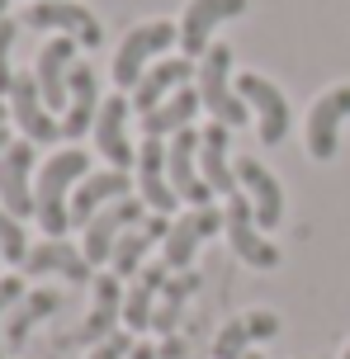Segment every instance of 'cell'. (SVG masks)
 I'll return each instance as SVG.
<instances>
[{
    "mask_svg": "<svg viewBox=\"0 0 350 359\" xmlns=\"http://www.w3.org/2000/svg\"><path fill=\"white\" fill-rule=\"evenodd\" d=\"M142 222V198H119L109 208H100V213L86 222V241H81V255L90 260V265H109L114 260V246H119V236L137 227Z\"/></svg>",
    "mask_w": 350,
    "mask_h": 359,
    "instance_id": "obj_10",
    "label": "cell"
},
{
    "mask_svg": "<svg viewBox=\"0 0 350 359\" xmlns=\"http://www.w3.org/2000/svg\"><path fill=\"white\" fill-rule=\"evenodd\" d=\"M199 109H203V100H199L194 86L175 90L166 104H156L152 114H142V137H161V142H170L175 133L194 128V114H199Z\"/></svg>",
    "mask_w": 350,
    "mask_h": 359,
    "instance_id": "obj_27",
    "label": "cell"
},
{
    "mask_svg": "<svg viewBox=\"0 0 350 359\" xmlns=\"http://www.w3.org/2000/svg\"><path fill=\"white\" fill-rule=\"evenodd\" d=\"M166 279H170L166 260H147V265L137 269L133 288L123 293V326H128V331H152V317H156V298H161Z\"/></svg>",
    "mask_w": 350,
    "mask_h": 359,
    "instance_id": "obj_25",
    "label": "cell"
},
{
    "mask_svg": "<svg viewBox=\"0 0 350 359\" xmlns=\"http://www.w3.org/2000/svg\"><path fill=\"white\" fill-rule=\"evenodd\" d=\"M100 76H95V67H86V62H76L72 67V104H67V114H62V137H86V133H95V118H100Z\"/></svg>",
    "mask_w": 350,
    "mask_h": 359,
    "instance_id": "obj_24",
    "label": "cell"
},
{
    "mask_svg": "<svg viewBox=\"0 0 350 359\" xmlns=\"http://www.w3.org/2000/svg\"><path fill=\"white\" fill-rule=\"evenodd\" d=\"M194 72H199V67H194L189 57H161V62H152L147 76H142V81L133 86V95H128L133 109H137V114H152L156 104H166L175 90L189 86V76H194Z\"/></svg>",
    "mask_w": 350,
    "mask_h": 359,
    "instance_id": "obj_20",
    "label": "cell"
},
{
    "mask_svg": "<svg viewBox=\"0 0 350 359\" xmlns=\"http://www.w3.org/2000/svg\"><path fill=\"white\" fill-rule=\"evenodd\" d=\"M222 232V208H189V213L170 217V232L161 241V260H166L170 274H184V269H194V251H199L208 236Z\"/></svg>",
    "mask_w": 350,
    "mask_h": 359,
    "instance_id": "obj_6",
    "label": "cell"
},
{
    "mask_svg": "<svg viewBox=\"0 0 350 359\" xmlns=\"http://www.w3.org/2000/svg\"><path fill=\"white\" fill-rule=\"evenodd\" d=\"M128 114H133V100L123 90H114L109 100L100 104V118H95V147H100V156H105L114 170L137 165V147L128 142Z\"/></svg>",
    "mask_w": 350,
    "mask_h": 359,
    "instance_id": "obj_12",
    "label": "cell"
},
{
    "mask_svg": "<svg viewBox=\"0 0 350 359\" xmlns=\"http://www.w3.org/2000/svg\"><path fill=\"white\" fill-rule=\"evenodd\" d=\"M10 142H15V137H10V128L0 123V156H5V151H10Z\"/></svg>",
    "mask_w": 350,
    "mask_h": 359,
    "instance_id": "obj_35",
    "label": "cell"
},
{
    "mask_svg": "<svg viewBox=\"0 0 350 359\" xmlns=\"http://www.w3.org/2000/svg\"><path fill=\"white\" fill-rule=\"evenodd\" d=\"M0 260H5V255H0Z\"/></svg>",
    "mask_w": 350,
    "mask_h": 359,
    "instance_id": "obj_40",
    "label": "cell"
},
{
    "mask_svg": "<svg viewBox=\"0 0 350 359\" xmlns=\"http://www.w3.org/2000/svg\"><path fill=\"white\" fill-rule=\"evenodd\" d=\"M166 232H170V217H166V213H152V217H142L137 227H128V232L119 236V246H114L109 269L119 274V279H137V269L147 265V251L156 246V241H166Z\"/></svg>",
    "mask_w": 350,
    "mask_h": 359,
    "instance_id": "obj_22",
    "label": "cell"
},
{
    "mask_svg": "<svg viewBox=\"0 0 350 359\" xmlns=\"http://www.w3.org/2000/svg\"><path fill=\"white\" fill-rule=\"evenodd\" d=\"M166 175H170V189L180 194V203H189V208H208L218 198L199 170V128H184L166 142Z\"/></svg>",
    "mask_w": 350,
    "mask_h": 359,
    "instance_id": "obj_7",
    "label": "cell"
},
{
    "mask_svg": "<svg viewBox=\"0 0 350 359\" xmlns=\"http://www.w3.org/2000/svg\"><path fill=\"white\" fill-rule=\"evenodd\" d=\"M137 198L147 203L152 213H175L180 208V194L170 189V175H166V142L161 137H142L137 142Z\"/></svg>",
    "mask_w": 350,
    "mask_h": 359,
    "instance_id": "obj_15",
    "label": "cell"
},
{
    "mask_svg": "<svg viewBox=\"0 0 350 359\" xmlns=\"http://www.w3.org/2000/svg\"><path fill=\"white\" fill-rule=\"evenodd\" d=\"M128 170H100V175H86L81 184L72 189V227H86L100 208H109L119 198H128Z\"/></svg>",
    "mask_w": 350,
    "mask_h": 359,
    "instance_id": "obj_23",
    "label": "cell"
},
{
    "mask_svg": "<svg viewBox=\"0 0 350 359\" xmlns=\"http://www.w3.org/2000/svg\"><path fill=\"white\" fill-rule=\"evenodd\" d=\"M72 67H76V38L57 34L53 43H43L34 76H38V90H43V104L48 109L72 104Z\"/></svg>",
    "mask_w": 350,
    "mask_h": 359,
    "instance_id": "obj_16",
    "label": "cell"
},
{
    "mask_svg": "<svg viewBox=\"0 0 350 359\" xmlns=\"http://www.w3.org/2000/svg\"><path fill=\"white\" fill-rule=\"evenodd\" d=\"M237 95L251 104V114L260 118V142H265V147H279L284 137H289L294 114H289V100H284V90H279L275 81L246 72V76H237Z\"/></svg>",
    "mask_w": 350,
    "mask_h": 359,
    "instance_id": "obj_9",
    "label": "cell"
},
{
    "mask_svg": "<svg viewBox=\"0 0 350 359\" xmlns=\"http://www.w3.org/2000/svg\"><path fill=\"white\" fill-rule=\"evenodd\" d=\"M341 359H350V345H346V350H341Z\"/></svg>",
    "mask_w": 350,
    "mask_h": 359,
    "instance_id": "obj_38",
    "label": "cell"
},
{
    "mask_svg": "<svg viewBox=\"0 0 350 359\" xmlns=\"http://www.w3.org/2000/svg\"><path fill=\"white\" fill-rule=\"evenodd\" d=\"M0 255H5L10 265H24V260H29L24 227H19V217H15V213H5V208H0Z\"/></svg>",
    "mask_w": 350,
    "mask_h": 359,
    "instance_id": "obj_30",
    "label": "cell"
},
{
    "mask_svg": "<svg viewBox=\"0 0 350 359\" xmlns=\"http://www.w3.org/2000/svg\"><path fill=\"white\" fill-rule=\"evenodd\" d=\"M170 43H180V24H170V19H147V24L128 29L123 43H119V53H114V72H109L114 90L133 95V86L147 76L152 62H161V53Z\"/></svg>",
    "mask_w": 350,
    "mask_h": 359,
    "instance_id": "obj_3",
    "label": "cell"
},
{
    "mask_svg": "<svg viewBox=\"0 0 350 359\" xmlns=\"http://www.w3.org/2000/svg\"><path fill=\"white\" fill-rule=\"evenodd\" d=\"M10 118L19 123V133L34 147L62 142V118H53V109L43 104V90H38L34 72H15V86H10Z\"/></svg>",
    "mask_w": 350,
    "mask_h": 359,
    "instance_id": "obj_8",
    "label": "cell"
},
{
    "mask_svg": "<svg viewBox=\"0 0 350 359\" xmlns=\"http://www.w3.org/2000/svg\"><path fill=\"white\" fill-rule=\"evenodd\" d=\"M346 118H350V86H332L308 109V156L313 161H332L336 156Z\"/></svg>",
    "mask_w": 350,
    "mask_h": 359,
    "instance_id": "obj_14",
    "label": "cell"
},
{
    "mask_svg": "<svg viewBox=\"0 0 350 359\" xmlns=\"http://www.w3.org/2000/svg\"><path fill=\"white\" fill-rule=\"evenodd\" d=\"M194 90H199L203 109L213 114V123H227L232 133L251 123V104L232 86V48L227 43H208V53L199 57V72H194Z\"/></svg>",
    "mask_w": 350,
    "mask_h": 359,
    "instance_id": "obj_2",
    "label": "cell"
},
{
    "mask_svg": "<svg viewBox=\"0 0 350 359\" xmlns=\"http://www.w3.org/2000/svg\"><path fill=\"white\" fill-rule=\"evenodd\" d=\"M15 38H19V24L5 15V19H0V95H10V86H15V72H10V53H15Z\"/></svg>",
    "mask_w": 350,
    "mask_h": 359,
    "instance_id": "obj_31",
    "label": "cell"
},
{
    "mask_svg": "<svg viewBox=\"0 0 350 359\" xmlns=\"http://www.w3.org/2000/svg\"><path fill=\"white\" fill-rule=\"evenodd\" d=\"M34 161H38V151L34 142L24 137V142H10V151L0 156V208L5 213H15V217H34L38 213V203H34Z\"/></svg>",
    "mask_w": 350,
    "mask_h": 359,
    "instance_id": "obj_11",
    "label": "cell"
},
{
    "mask_svg": "<svg viewBox=\"0 0 350 359\" xmlns=\"http://www.w3.org/2000/svg\"><path fill=\"white\" fill-rule=\"evenodd\" d=\"M128 359H156V350H152V345H133Z\"/></svg>",
    "mask_w": 350,
    "mask_h": 359,
    "instance_id": "obj_34",
    "label": "cell"
},
{
    "mask_svg": "<svg viewBox=\"0 0 350 359\" xmlns=\"http://www.w3.org/2000/svg\"><path fill=\"white\" fill-rule=\"evenodd\" d=\"M199 293V274L194 269H184V274H170L166 288H161V298H156V317H152V331L156 336H170L175 326H180V312L184 303Z\"/></svg>",
    "mask_w": 350,
    "mask_h": 359,
    "instance_id": "obj_29",
    "label": "cell"
},
{
    "mask_svg": "<svg viewBox=\"0 0 350 359\" xmlns=\"http://www.w3.org/2000/svg\"><path fill=\"white\" fill-rule=\"evenodd\" d=\"M222 232L232 241V255L246 260L251 269H275L279 265V246L270 241V232H260L256 213H251V198L232 194L222 203Z\"/></svg>",
    "mask_w": 350,
    "mask_h": 359,
    "instance_id": "obj_4",
    "label": "cell"
},
{
    "mask_svg": "<svg viewBox=\"0 0 350 359\" xmlns=\"http://www.w3.org/2000/svg\"><path fill=\"white\" fill-rule=\"evenodd\" d=\"M133 345H137V341H133L128 331H114V336H105V341L90 350V359H128Z\"/></svg>",
    "mask_w": 350,
    "mask_h": 359,
    "instance_id": "obj_32",
    "label": "cell"
},
{
    "mask_svg": "<svg viewBox=\"0 0 350 359\" xmlns=\"http://www.w3.org/2000/svg\"><path fill=\"white\" fill-rule=\"evenodd\" d=\"M57 307H62V293H53V288H34V293H24L19 307L5 317V350H24L29 331H34L38 322H48Z\"/></svg>",
    "mask_w": 350,
    "mask_h": 359,
    "instance_id": "obj_28",
    "label": "cell"
},
{
    "mask_svg": "<svg viewBox=\"0 0 350 359\" xmlns=\"http://www.w3.org/2000/svg\"><path fill=\"white\" fill-rule=\"evenodd\" d=\"M24 24H29V29H38V34L76 38L81 48H100V43H105L100 19H95L86 5H76V0H34V5L24 10Z\"/></svg>",
    "mask_w": 350,
    "mask_h": 359,
    "instance_id": "obj_5",
    "label": "cell"
},
{
    "mask_svg": "<svg viewBox=\"0 0 350 359\" xmlns=\"http://www.w3.org/2000/svg\"><path fill=\"white\" fill-rule=\"evenodd\" d=\"M90 288H95V303H90V312H86L81 331H76V341L95 350L105 336L119 331V317H123V279H119L114 269H105V274H95Z\"/></svg>",
    "mask_w": 350,
    "mask_h": 359,
    "instance_id": "obj_18",
    "label": "cell"
},
{
    "mask_svg": "<svg viewBox=\"0 0 350 359\" xmlns=\"http://www.w3.org/2000/svg\"><path fill=\"white\" fill-rule=\"evenodd\" d=\"M90 175V156L81 151V147H67V151H53L48 161H43V175L34 184V203H38V222H43V232L48 236H67L72 227V189L81 180Z\"/></svg>",
    "mask_w": 350,
    "mask_h": 359,
    "instance_id": "obj_1",
    "label": "cell"
},
{
    "mask_svg": "<svg viewBox=\"0 0 350 359\" xmlns=\"http://www.w3.org/2000/svg\"><path fill=\"white\" fill-rule=\"evenodd\" d=\"M246 15V0H189L180 15V48L184 57L194 62V57L208 53V43H213V34H218L227 19Z\"/></svg>",
    "mask_w": 350,
    "mask_h": 359,
    "instance_id": "obj_13",
    "label": "cell"
},
{
    "mask_svg": "<svg viewBox=\"0 0 350 359\" xmlns=\"http://www.w3.org/2000/svg\"><path fill=\"white\" fill-rule=\"evenodd\" d=\"M237 184L241 194L251 198V213H256L260 232H275L279 222H284V189H279V180L256 161V156H241L237 161Z\"/></svg>",
    "mask_w": 350,
    "mask_h": 359,
    "instance_id": "obj_17",
    "label": "cell"
},
{
    "mask_svg": "<svg viewBox=\"0 0 350 359\" xmlns=\"http://www.w3.org/2000/svg\"><path fill=\"white\" fill-rule=\"evenodd\" d=\"M227 147H232V128H227V123H208V128H199V170H203L208 189H213L218 198L241 194L237 165H232V156H227Z\"/></svg>",
    "mask_w": 350,
    "mask_h": 359,
    "instance_id": "obj_19",
    "label": "cell"
},
{
    "mask_svg": "<svg viewBox=\"0 0 350 359\" xmlns=\"http://www.w3.org/2000/svg\"><path fill=\"white\" fill-rule=\"evenodd\" d=\"M19 269H24V274H34V279H43V274H62L67 284H95V265L76 251V246L57 241V236L29 246V260H24Z\"/></svg>",
    "mask_w": 350,
    "mask_h": 359,
    "instance_id": "obj_21",
    "label": "cell"
},
{
    "mask_svg": "<svg viewBox=\"0 0 350 359\" xmlns=\"http://www.w3.org/2000/svg\"><path fill=\"white\" fill-rule=\"evenodd\" d=\"M5 5H10V0H0V19H5Z\"/></svg>",
    "mask_w": 350,
    "mask_h": 359,
    "instance_id": "obj_36",
    "label": "cell"
},
{
    "mask_svg": "<svg viewBox=\"0 0 350 359\" xmlns=\"http://www.w3.org/2000/svg\"><path fill=\"white\" fill-rule=\"evenodd\" d=\"M5 114H10V109H5V104H0V123H5Z\"/></svg>",
    "mask_w": 350,
    "mask_h": 359,
    "instance_id": "obj_37",
    "label": "cell"
},
{
    "mask_svg": "<svg viewBox=\"0 0 350 359\" xmlns=\"http://www.w3.org/2000/svg\"><path fill=\"white\" fill-rule=\"evenodd\" d=\"M246 359H265V355H256V350H251V355H246Z\"/></svg>",
    "mask_w": 350,
    "mask_h": 359,
    "instance_id": "obj_39",
    "label": "cell"
},
{
    "mask_svg": "<svg viewBox=\"0 0 350 359\" xmlns=\"http://www.w3.org/2000/svg\"><path fill=\"white\" fill-rule=\"evenodd\" d=\"M19 298H24V279H19V274L0 279V322H5V317L19 307Z\"/></svg>",
    "mask_w": 350,
    "mask_h": 359,
    "instance_id": "obj_33",
    "label": "cell"
},
{
    "mask_svg": "<svg viewBox=\"0 0 350 359\" xmlns=\"http://www.w3.org/2000/svg\"><path fill=\"white\" fill-rule=\"evenodd\" d=\"M279 336V317L275 312H246L237 322H227L218 331V341H213V359H246L251 355V345L256 341H275Z\"/></svg>",
    "mask_w": 350,
    "mask_h": 359,
    "instance_id": "obj_26",
    "label": "cell"
}]
</instances>
